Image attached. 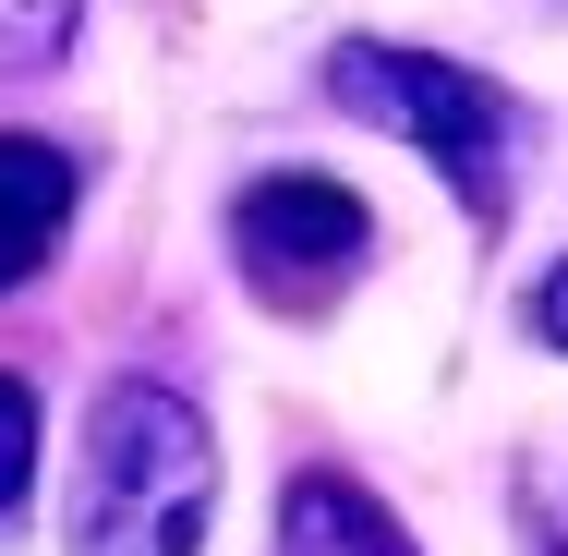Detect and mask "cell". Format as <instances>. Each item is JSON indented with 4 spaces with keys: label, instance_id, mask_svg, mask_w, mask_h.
Returning a JSON list of instances; mask_svg holds the SVG:
<instances>
[{
    "label": "cell",
    "instance_id": "277c9868",
    "mask_svg": "<svg viewBox=\"0 0 568 556\" xmlns=\"http://www.w3.org/2000/svg\"><path fill=\"white\" fill-rule=\"evenodd\" d=\"M61 219H73V158L49 133H0V291H24L49 266Z\"/></svg>",
    "mask_w": 568,
    "mask_h": 556
},
{
    "label": "cell",
    "instance_id": "5b68a950",
    "mask_svg": "<svg viewBox=\"0 0 568 556\" xmlns=\"http://www.w3.org/2000/svg\"><path fill=\"white\" fill-rule=\"evenodd\" d=\"M278 556H412V533H399L351 472H291V496H278Z\"/></svg>",
    "mask_w": 568,
    "mask_h": 556
},
{
    "label": "cell",
    "instance_id": "8992f818",
    "mask_svg": "<svg viewBox=\"0 0 568 556\" xmlns=\"http://www.w3.org/2000/svg\"><path fill=\"white\" fill-rule=\"evenodd\" d=\"M73 24H85V0H0V73H49L73 49Z\"/></svg>",
    "mask_w": 568,
    "mask_h": 556
},
{
    "label": "cell",
    "instance_id": "7a4b0ae2",
    "mask_svg": "<svg viewBox=\"0 0 568 556\" xmlns=\"http://www.w3.org/2000/svg\"><path fill=\"white\" fill-rule=\"evenodd\" d=\"M327 98L351 121H387L399 145H424L459 182L471 219H508V158H520V98L471 61H436V49H387V37H351L327 61Z\"/></svg>",
    "mask_w": 568,
    "mask_h": 556
},
{
    "label": "cell",
    "instance_id": "9c48e42d",
    "mask_svg": "<svg viewBox=\"0 0 568 556\" xmlns=\"http://www.w3.org/2000/svg\"><path fill=\"white\" fill-rule=\"evenodd\" d=\"M532 520H545V556H568V472L545 484V508H532Z\"/></svg>",
    "mask_w": 568,
    "mask_h": 556
},
{
    "label": "cell",
    "instance_id": "ba28073f",
    "mask_svg": "<svg viewBox=\"0 0 568 556\" xmlns=\"http://www.w3.org/2000/svg\"><path fill=\"white\" fill-rule=\"evenodd\" d=\"M532 338H545V351H568V254L532 279Z\"/></svg>",
    "mask_w": 568,
    "mask_h": 556
},
{
    "label": "cell",
    "instance_id": "52a82bcc",
    "mask_svg": "<svg viewBox=\"0 0 568 556\" xmlns=\"http://www.w3.org/2000/svg\"><path fill=\"white\" fill-rule=\"evenodd\" d=\"M24 484H37V400L24 375H0V508H24Z\"/></svg>",
    "mask_w": 568,
    "mask_h": 556
},
{
    "label": "cell",
    "instance_id": "6da1fadb",
    "mask_svg": "<svg viewBox=\"0 0 568 556\" xmlns=\"http://www.w3.org/2000/svg\"><path fill=\"white\" fill-rule=\"evenodd\" d=\"M219 436L170 375H110L73 472V556H206Z\"/></svg>",
    "mask_w": 568,
    "mask_h": 556
},
{
    "label": "cell",
    "instance_id": "3957f363",
    "mask_svg": "<svg viewBox=\"0 0 568 556\" xmlns=\"http://www.w3.org/2000/svg\"><path fill=\"white\" fill-rule=\"evenodd\" d=\"M230 254L266 303H327L351 266H363V194L315 182V170H278L230 206Z\"/></svg>",
    "mask_w": 568,
    "mask_h": 556
}]
</instances>
